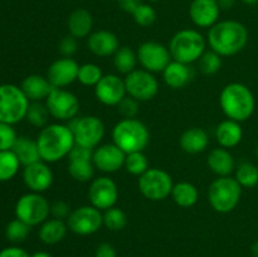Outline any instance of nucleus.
I'll return each mask as SVG.
<instances>
[{"label": "nucleus", "mask_w": 258, "mask_h": 257, "mask_svg": "<svg viewBox=\"0 0 258 257\" xmlns=\"http://www.w3.org/2000/svg\"><path fill=\"white\" fill-rule=\"evenodd\" d=\"M117 110L123 118H136L139 113V101L131 96H126L117 105Z\"/></svg>", "instance_id": "nucleus-43"}, {"label": "nucleus", "mask_w": 258, "mask_h": 257, "mask_svg": "<svg viewBox=\"0 0 258 257\" xmlns=\"http://www.w3.org/2000/svg\"><path fill=\"white\" fill-rule=\"evenodd\" d=\"M102 77V70L97 65H95V63H85V65L80 66L77 80L83 86H88V87L93 86L95 87Z\"/></svg>", "instance_id": "nucleus-39"}, {"label": "nucleus", "mask_w": 258, "mask_h": 257, "mask_svg": "<svg viewBox=\"0 0 258 257\" xmlns=\"http://www.w3.org/2000/svg\"><path fill=\"white\" fill-rule=\"evenodd\" d=\"M67 223H64L62 219H47V221L40 224L39 239L44 244L53 246V244L59 243L64 238L66 234H67Z\"/></svg>", "instance_id": "nucleus-30"}, {"label": "nucleus", "mask_w": 258, "mask_h": 257, "mask_svg": "<svg viewBox=\"0 0 258 257\" xmlns=\"http://www.w3.org/2000/svg\"><path fill=\"white\" fill-rule=\"evenodd\" d=\"M70 34L75 38H86L91 34L93 28L92 14L87 9L78 8L70 14L67 20Z\"/></svg>", "instance_id": "nucleus-27"}, {"label": "nucleus", "mask_w": 258, "mask_h": 257, "mask_svg": "<svg viewBox=\"0 0 258 257\" xmlns=\"http://www.w3.org/2000/svg\"><path fill=\"white\" fill-rule=\"evenodd\" d=\"M58 48H59V52L63 57L71 58L76 52H77V38H75L71 34L66 35V37H63L62 39H60Z\"/></svg>", "instance_id": "nucleus-44"}, {"label": "nucleus", "mask_w": 258, "mask_h": 257, "mask_svg": "<svg viewBox=\"0 0 258 257\" xmlns=\"http://www.w3.org/2000/svg\"><path fill=\"white\" fill-rule=\"evenodd\" d=\"M126 154L115 144L98 145L93 149L92 163L96 169L106 174L116 173L125 164Z\"/></svg>", "instance_id": "nucleus-17"}, {"label": "nucleus", "mask_w": 258, "mask_h": 257, "mask_svg": "<svg viewBox=\"0 0 258 257\" xmlns=\"http://www.w3.org/2000/svg\"><path fill=\"white\" fill-rule=\"evenodd\" d=\"M234 178L242 188H254L258 185V166L251 161H242L236 166Z\"/></svg>", "instance_id": "nucleus-32"}, {"label": "nucleus", "mask_w": 258, "mask_h": 257, "mask_svg": "<svg viewBox=\"0 0 258 257\" xmlns=\"http://www.w3.org/2000/svg\"><path fill=\"white\" fill-rule=\"evenodd\" d=\"M242 2H243L244 4H247V5H256V4H258V0H242Z\"/></svg>", "instance_id": "nucleus-52"}, {"label": "nucleus", "mask_w": 258, "mask_h": 257, "mask_svg": "<svg viewBox=\"0 0 258 257\" xmlns=\"http://www.w3.org/2000/svg\"><path fill=\"white\" fill-rule=\"evenodd\" d=\"M242 138H243V130L241 122L227 118L216 127V139L221 148H234L241 143Z\"/></svg>", "instance_id": "nucleus-26"}, {"label": "nucleus", "mask_w": 258, "mask_h": 257, "mask_svg": "<svg viewBox=\"0 0 258 257\" xmlns=\"http://www.w3.org/2000/svg\"><path fill=\"white\" fill-rule=\"evenodd\" d=\"M219 103L224 115L229 120L243 122L251 118L256 110V98L246 85L239 82L228 83L222 90Z\"/></svg>", "instance_id": "nucleus-3"}, {"label": "nucleus", "mask_w": 258, "mask_h": 257, "mask_svg": "<svg viewBox=\"0 0 258 257\" xmlns=\"http://www.w3.org/2000/svg\"><path fill=\"white\" fill-rule=\"evenodd\" d=\"M49 116L50 113L48 111L47 106L43 105L42 102H32L29 103L25 118H27V121L30 125L43 128L48 125Z\"/></svg>", "instance_id": "nucleus-37"}, {"label": "nucleus", "mask_w": 258, "mask_h": 257, "mask_svg": "<svg viewBox=\"0 0 258 257\" xmlns=\"http://www.w3.org/2000/svg\"><path fill=\"white\" fill-rule=\"evenodd\" d=\"M133 17L136 24L140 25V27L146 28L150 27V25H153L154 23H155L156 12L151 5L144 4L143 3V4L134 12Z\"/></svg>", "instance_id": "nucleus-41"}, {"label": "nucleus", "mask_w": 258, "mask_h": 257, "mask_svg": "<svg viewBox=\"0 0 258 257\" xmlns=\"http://www.w3.org/2000/svg\"><path fill=\"white\" fill-rule=\"evenodd\" d=\"M0 257H30V254L22 247L10 246L0 251Z\"/></svg>", "instance_id": "nucleus-47"}, {"label": "nucleus", "mask_w": 258, "mask_h": 257, "mask_svg": "<svg viewBox=\"0 0 258 257\" xmlns=\"http://www.w3.org/2000/svg\"><path fill=\"white\" fill-rule=\"evenodd\" d=\"M171 197H173V201L179 207L189 208V207H193L198 202L199 193L194 184L189 183V181H180V183L175 184L173 186Z\"/></svg>", "instance_id": "nucleus-31"}, {"label": "nucleus", "mask_w": 258, "mask_h": 257, "mask_svg": "<svg viewBox=\"0 0 258 257\" xmlns=\"http://www.w3.org/2000/svg\"><path fill=\"white\" fill-rule=\"evenodd\" d=\"M95 257H117V252L112 244L103 242V243L98 244L96 248Z\"/></svg>", "instance_id": "nucleus-46"}, {"label": "nucleus", "mask_w": 258, "mask_h": 257, "mask_svg": "<svg viewBox=\"0 0 258 257\" xmlns=\"http://www.w3.org/2000/svg\"><path fill=\"white\" fill-rule=\"evenodd\" d=\"M123 166H125L126 171L133 174V175H143L149 169L148 156L144 154V151H135V153L126 154Z\"/></svg>", "instance_id": "nucleus-36"}, {"label": "nucleus", "mask_w": 258, "mask_h": 257, "mask_svg": "<svg viewBox=\"0 0 258 257\" xmlns=\"http://www.w3.org/2000/svg\"><path fill=\"white\" fill-rule=\"evenodd\" d=\"M251 253L253 257H258V239L251 246Z\"/></svg>", "instance_id": "nucleus-51"}, {"label": "nucleus", "mask_w": 258, "mask_h": 257, "mask_svg": "<svg viewBox=\"0 0 258 257\" xmlns=\"http://www.w3.org/2000/svg\"><path fill=\"white\" fill-rule=\"evenodd\" d=\"M50 214L53 216V218L57 219H67L68 216L71 214L70 206H68L66 202L63 201H57L54 204L50 206Z\"/></svg>", "instance_id": "nucleus-45"}, {"label": "nucleus", "mask_w": 258, "mask_h": 257, "mask_svg": "<svg viewBox=\"0 0 258 257\" xmlns=\"http://www.w3.org/2000/svg\"><path fill=\"white\" fill-rule=\"evenodd\" d=\"M209 169L218 176H231L236 170V161L233 155L224 148H216L207 158Z\"/></svg>", "instance_id": "nucleus-25"}, {"label": "nucleus", "mask_w": 258, "mask_h": 257, "mask_svg": "<svg viewBox=\"0 0 258 257\" xmlns=\"http://www.w3.org/2000/svg\"><path fill=\"white\" fill-rule=\"evenodd\" d=\"M102 216L103 226L110 229V231H121V229L125 228L126 223H127L126 213L121 208H117V207H111V208L106 209Z\"/></svg>", "instance_id": "nucleus-38"}, {"label": "nucleus", "mask_w": 258, "mask_h": 257, "mask_svg": "<svg viewBox=\"0 0 258 257\" xmlns=\"http://www.w3.org/2000/svg\"><path fill=\"white\" fill-rule=\"evenodd\" d=\"M254 153H256V158L258 159V145L256 146V151H254Z\"/></svg>", "instance_id": "nucleus-53"}, {"label": "nucleus", "mask_w": 258, "mask_h": 257, "mask_svg": "<svg viewBox=\"0 0 258 257\" xmlns=\"http://www.w3.org/2000/svg\"><path fill=\"white\" fill-rule=\"evenodd\" d=\"M138 62V54L128 47H120L113 54V66L123 75H128L135 71Z\"/></svg>", "instance_id": "nucleus-33"}, {"label": "nucleus", "mask_w": 258, "mask_h": 257, "mask_svg": "<svg viewBox=\"0 0 258 257\" xmlns=\"http://www.w3.org/2000/svg\"><path fill=\"white\" fill-rule=\"evenodd\" d=\"M20 88L27 96L28 100L32 102H40L43 100H47L54 87L50 85L47 77L39 75H30L23 80Z\"/></svg>", "instance_id": "nucleus-24"}, {"label": "nucleus", "mask_w": 258, "mask_h": 257, "mask_svg": "<svg viewBox=\"0 0 258 257\" xmlns=\"http://www.w3.org/2000/svg\"><path fill=\"white\" fill-rule=\"evenodd\" d=\"M242 186L236 178L219 176L209 185L208 201L218 213H229L238 206L242 197Z\"/></svg>", "instance_id": "nucleus-6"}, {"label": "nucleus", "mask_w": 258, "mask_h": 257, "mask_svg": "<svg viewBox=\"0 0 258 257\" xmlns=\"http://www.w3.org/2000/svg\"><path fill=\"white\" fill-rule=\"evenodd\" d=\"M12 150L14 151L17 158L19 159L20 164L24 166L42 160L37 140H32L28 136H18Z\"/></svg>", "instance_id": "nucleus-29"}, {"label": "nucleus", "mask_w": 258, "mask_h": 257, "mask_svg": "<svg viewBox=\"0 0 258 257\" xmlns=\"http://www.w3.org/2000/svg\"><path fill=\"white\" fill-rule=\"evenodd\" d=\"M45 161L40 160L24 166L23 180L25 185L34 193H42L52 185L53 173Z\"/></svg>", "instance_id": "nucleus-20"}, {"label": "nucleus", "mask_w": 258, "mask_h": 257, "mask_svg": "<svg viewBox=\"0 0 258 257\" xmlns=\"http://www.w3.org/2000/svg\"><path fill=\"white\" fill-rule=\"evenodd\" d=\"M91 206L100 211L115 207L118 199V188L115 181L108 176H98L93 179L88 189Z\"/></svg>", "instance_id": "nucleus-15"}, {"label": "nucleus", "mask_w": 258, "mask_h": 257, "mask_svg": "<svg viewBox=\"0 0 258 257\" xmlns=\"http://www.w3.org/2000/svg\"><path fill=\"white\" fill-rule=\"evenodd\" d=\"M138 60L144 70L151 73L163 72L166 66L173 60L170 50L158 42H145L139 47Z\"/></svg>", "instance_id": "nucleus-14"}, {"label": "nucleus", "mask_w": 258, "mask_h": 257, "mask_svg": "<svg viewBox=\"0 0 258 257\" xmlns=\"http://www.w3.org/2000/svg\"><path fill=\"white\" fill-rule=\"evenodd\" d=\"M87 47L91 52L98 57H110L120 48L118 38L110 30H97L88 35Z\"/></svg>", "instance_id": "nucleus-22"}, {"label": "nucleus", "mask_w": 258, "mask_h": 257, "mask_svg": "<svg viewBox=\"0 0 258 257\" xmlns=\"http://www.w3.org/2000/svg\"><path fill=\"white\" fill-rule=\"evenodd\" d=\"M199 70L204 75H214L218 72L222 67V55L216 53L214 50H206L198 60Z\"/></svg>", "instance_id": "nucleus-40"}, {"label": "nucleus", "mask_w": 258, "mask_h": 257, "mask_svg": "<svg viewBox=\"0 0 258 257\" xmlns=\"http://www.w3.org/2000/svg\"><path fill=\"white\" fill-rule=\"evenodd\" d=\"M18 135L13 125L0 122V151L12 150L17 141Z\"/></svg>", "instance_id": "nucleus-42"}, {"label": "nucleus", "mask_w": 258, "mask_h": 257, "mask_svg": "<svg viewBox=\"0 0 258 257\" xmlns=\"http://www.w3.org/2000/svg\"><path fill=\"white\" fill-rule=\"evenodd\" d=\"M20 165L22 164L14 154V151H0V183L12 180L17 175Z\"/></svg>", "instance_id": "nucleus-34"}, {"label": "nucleus", "mask_w": 258, "mask_h": 257, "mask_svg": "<svg viewBox=\"0 0 258 257\" xmlns=\"http://www.w3.org/2000/svg\"><path fill=\"white\" fill-rule=\"evenodd\" d=\"M37 144L40 159L45 163L62 160L76 145L72 130L63 123H49L43 127L37 138Z\"/></svg>", "instance_id": "nucleus-2"}, {"label": "nucleus", "mask_w": 258, "mask_h": 257, "mask_svg": "<svg viewBox=\"0 0 258 257\" xmlns=\"http://www.w3.org/2000/svg\"><path fill=\"white\" fill-rule=\"evenodd\" d=\"M112 140L125 154L144 151L150 143V131L138 118H122L112 128Z\"/></svg>", "instance_id": "nucleus-4"}, {"label": "nucleus", "mask_w": 258, "mask_h": 257, "mask_svg": "<svg viewBox=\"0 0 258 257\" xmlns=\"http://www.w3.org/2000/svg\"><path fill=\"white\" fill-rule=\"evenodd\" d=\"M45 106L50 116L59 121L73 120L80 111L77 96L64 88H53L45 100Z\"/></svg>", "instance_id": "nucleus-11"}, {"label": "nucleus", "mask_w": 258, "mask_h": 257, "mask_svg": "<svg viewBox=\"0 0 258 257\" xmlns=\"http://www.w3.org/2000/svg\"><path fill=\"white\" fill-rule=\"evenodd\" d=\"M169 50L173 60L191 65L206 52V39L198 30L181 29L171 38Z\"/></svg>", "instance_id": "nucleus-5"}, {"label": "nucleus", "mask_w": 258, "mask_h": 257, "mask_svg": "<svg viewBox=\"0 0 258 257\" xmlns=\"http://www.w3.org/2000/svg\"><path fill=\"white\" fill-rule=\"evenodd\" d=\"M30 257H53V256L45 251H38V252H34L33 254H30Z\"/></svg>", "instance_id": "nucleus-50"}, {"label": "nucleus", "mask_w": 258, "mask_h": 257, "mask_svg": "<svg viewBox=\"0 0 258 257\" xmlns=\"http://www.w3.org/2000/svg\"><path fill=\"white\" fill-rule=\"evenodd\" d=\"M67 226L73 233L90 236L103 226V216L93 206H82L73 209L67 218Z\"/></svg>", "instance_id": "nucleus-13"}, {"label": "nucleus", "mask_w": 258, "mask_h": 257, "mask_svg": "<svg viewBox=\"0 0 258 257\" xmlns=\"http://www.w3.org/2000/svg\"><path fill=\"white\" fill-rule=\"evenodd\" d=\"M93 150L83 146L75 145L71 153L68 154L70 164H68V173L75 180L86 183L92 179L95 173V165L92 163Z\"/></svg>", "instance_id": "nucleus-16"}, {"label": "nucleus", "mask_w": 258, "mask_h": 257, "mask_svg": "<svg viewBox=\"0 0 258 257\" xmlns=\"http://www.w3.org/2000/svg\"><path fill=\"white\" fill-rule=\"evenodd\" d=\"M163 78L166 86L174 90H179V88L185 87L188 83H190V81H193L194 70L190 67V65L171 60L163 71Z\"/></svg>", "instance_id": "nucleus-23"}, {"label": "nucleus", "mask_w": 258, "mask_h": 257, "mask_svg": "<svg viewBox=\"0 0 258 257\" xmlns=\"http://www.w3.org/2000/svg\"><path fill=\"white\" fill-rule=\"evenodd\" d=\"M49 213V203L40 193L30 191L20 197L15 203V217L30 227L47 221Z\"/></svg>", "instance_id": "nucleus-8"}, {"label": "nucleus", "mask_w": 258, "mask_h": 257, "mask_svg": "<svg viewBox=\"0 0 258 257\" xmlns=\"http://www.w3.org/2000/svg\"><path fill=\"white\" fill-rule=\"evenodd\" d=\"M173 179L168 171L159 168H149L139 176V189L145 198L153 202L164 201L171 196Z\"/></svg>", "instance_id": "nucleus-9"}, {"label": "nucleus", "mask_w": 258, "mask_h": 257, "mask_svg": "<svg viewBox=\"0 0 258 257\" xmlns=\"http://www.w3.org/2000/svg\"><path fill=\"white\" fill-rule=\"evenodd\" d=\"M30 101L22 88L12 83L0 85V122L15 125L27 116Z\"/></svg>", "instance_id": "nucleus-7"}, {"label": "nucleus", "mask_w": 258, "mask_h": 257, "mask_svg": "<svg viewBox=\"0 0 258 257\" xmlns=\"http://www.w3.org/2000/svg\"><path fill=\"white\" fill-rule=\"evenodd\" d=\"M117 3L121 10L128 14H134V12L143 4V0H117Z\"/></svg>", "instance_id": "nucleus-48"}, {"label": "nucleus", "mask_w": 258, "mask_h": 257, "mask_svg": "<svg viewBox=\"0 0 258 257\" xmlns=\"http://www.w3.org/2000/svg\"><path fill=\"white\" fill-rule=\"evenodd\" d=\"M30 233V226L25 222L20 221V219L15 218L8 223L7 228H5V237L12 243L18 244L22 243L27 239V237Z\"/></svg>", "instance_id": "nucleus-35"}, {"label": "nucleus", "mask_w": 258, "mask_h": 257, "mask_svg": "<svg viewBox=\"0 0 258 257\" xmlns=\"http://www.w3.org/2000/svg\"><path fill=\"white\" fill-rule=\"evenodd\" d=\"M248 30L237 20H222L209 28L208 44L222 57L237 54L247 45Z\"/></svg>", "instance_id": "nucleus-1"}, {"label": "nucleus", "mask_w": 258, "mask_h": 257, "mask_svg": "<svg viewBox=\"0 0 258 257\" xmlns=\"http://www.w3.org/2000/svg\"><path fill=\"white\" fill-rule=\"evenodd\" d=\"M78 70L80 66L75 59L63 57L49 66L47 78L54 88H64L77 80Z\"/></svg>", "instance_id": "nucleus-19"}, {"label": "nucleus", "mask_w": 258, "mask_h": 257, "mask_svg": "<svg viewBox=\"0 0 258 257\" xmlns=\"http://www.w3.org/2000/svg\"><path fill=\"white\" fill-rule=\"evenodd\" d=\"M217 2H218L221 9L224 10L231 9V8H233L234 4H236V0H217Z\"/></svg>", "instance_id": "nucleus-49"}, {"label": "nucleus", "mask_w": 258, "mask_h": 257, "mask_svg": "<svg viewBox=\"0 0 258 257\" xmlns=\"http://www.w3.org/2000/svg\"><path fill=\"white\" fill-rule=\"evenodd\" d=\"M221 7L217 0H193L189 7V17L199 28H211L218 23Z\"/></svg>", "instance_id": "nucleus-21"}, {"label": "nucleus", "mask_w": 258, "mask_h": 257, "mask_svg": "<svg viewBox=\"0 0 258 257\" xmlns=\"http://www.w3.org/2000/svg\"><path fill=\"white\" fill-rule=\"evenodd\" d=\"M125 86L127 95L139 102L153 100L159 92L158 80L146 70H135L126 75Z\"/></svg>", "instance_id": "nucleus-12"}, {"label": "nucleus", "mask_w": 258, "mask_h": 257, "mask_svg": "<svg viewBox=\"0 0 258 257\" xmlns=\"http://www.w3.org/2000/svg\"><path fill=\"white\" fill-rule=\"evenodd\" d=\"M96 98L106 106H117L126 97L125 80L116 75H105L95 86Z\"/></svg>", "instance_id": "nucleus-18"}, {"label": "nucleus", "mask_w": 258, "mask_h": 257, "mask_svg": "<svg viewBox=\"0 0 258 257\" xmlns=\"http://www.w3.org/2000/svg\"><path fill=\"white\" fill-rule=\"evenodd\" d=\"M72 125H70L75 136L76 145L83 146L93 150L100 145L105 136V125L97 116H83L80 118H73Z\"/></svg>", "instance_id": "nucleus-10"}, {"label": "nucleus", "mask_w": 258, "mask_h": 257, "mask_svg": "<svg viewBox=\"0 0 258 257\" xmlns=\"http://www.w3.org/2000/svg\"><path fill=\"white\" fill-rule=\"evenodd\" d=\"M180 148L188 154L203 153L209 144V135L204 128L191 127L184 131L180 136Z\"/></svg>", "instance_id": "nucleus-28"}]
</instances>
